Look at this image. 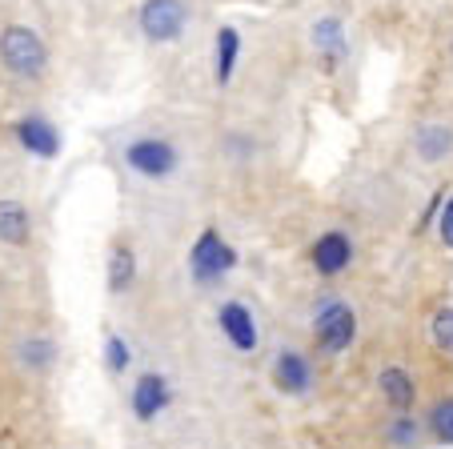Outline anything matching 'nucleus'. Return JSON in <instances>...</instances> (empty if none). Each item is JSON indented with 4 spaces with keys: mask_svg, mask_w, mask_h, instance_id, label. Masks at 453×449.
Here are the masks:
<instances>
[{
    "mask_svg": "<svg viewBox=\"0 0 453 449\" xmlns=\"http://www.w3.org/2000/svg\"><path fill=\"white\" fill-rule=\"evenodd\" d=\"M429 341H434L437 353L453 357V306H441L429 317Z\"/></svg>",
    "mask_w": 453,
    "mask_h": 449,
    "instance_id": "obj_21",
    "label": "nucleus"
},
{
    "mask_svg": "<svg viewBox=\"0 0 453 449\" xmlns=\"http://www.w3.org/2000/svg\"><path fill=\"white\" fill-rule=\"evenodd\" d=\"M357 333H361V321H357V309L345 301V297L329 293L321 297L309 314V337H313V349L321 357H342L357 345Z\"/></svg>",
    "mask_w": 453,
    "mask_h": 449,
    "instance_id": "obj_1",
    "label": "nucleus"
},
{
    "mask_svg": "<svg viewBox=\"0 0 453 449\" xmlns=\"http://www.w3.org/2000/svg\"><path fill=\"white\" fill-rule=\"evenodd\" d=\"M101 357H104V369H109L112 377H125V373L133 369V345H128L120 333H109V337H104Z\"/></svg>",
    "mask_w": 453,
    "mask_h": 449,
    "instance_id": "obj_19",
    "label": "nucleus"
},
{
    "mask_svg": "<svg viewBox=\"0 0 453 449\" xmlns=\"http://www.w3.org/2000/svg\"><path fill=\"white\" fill-rule=\"evenodd\" d=\"M237 60H241V33L233 25L217 28V36H213V81L221 89L233 81V73H237Z\"/></svg>",
    "mask_w": 453,
    "mask_h": 449,
    "instance_id": "obj_17",
    "label": "nucleus"
},
{
    "mask_svg": "<svg viewBox=\"0 0 453 449\" xmlns=\"http://www.w3.org/2000/svg\"><path fill=\"white\" fill-rule=\"evenodd\" d=\"M269 382L281 398H309L317 390V361L297 345H281L269 357Z\"/></svg>",
    "mask_w": 453,
    "mask_h": 449,
    "instance_id": "obj_5",
    "label": "nucleus"
},
{
    "mask_svg": "<svg viewBox=\"0 0 453 449\" xmlns=\"http://www.w3.org/2000/svg\"><path fill=\"white\" fill-rule=\"evenodd\" d=\"M36 237V217L20 197H0V245L28 249Z\"/></svg>",
    "mask_w": 453,
    "mask_h": 449,
    "instance_id": "obj_13",
    "label": "nucleus"
},
{
    "mask_svg": "<svg viewBox=\"0 0 453 449\" xmlns=\"http://www.w3.org/2000/svg\"><path fill=\"white\" fill-rule=\"evenodd\" d=\"M188 20H193V9L185 0H141L137 9V28L149 44H177Z\"/></svg>",
    "mask_w": 453,
    "mask_h": 449,
    "instance_id": "obj_6",
    "label": "nucleus"
},
{
    "mask_svg": "<svg viewBox=\"0 0 453 449\" xmlns=\"http://www.w3.org/2000/svg\"><path fill=\"white\" fill-rule=\"evenodd\" d=\"M169 406H173V382L169 377H165L161 369L137 373V382H133V390H128V414L137 417L141 425H149V422H157Z\"/></svg>",
    "mask_w": 453,
    "mask_h": 449,
    "instance_id": "obj_8",
    "label": "nucleus"
},
{
    "mask_svg": "<svg viewBox=\"0 0 453 449\" xmlns=\"http://www.w3.org/2000/svg\"><path fill=\"white\" fill-rule=\"evenodd\" d=\"M120 165L137 181L165 185V181H173L180 173V144L165 133H141V136H133V141H125Z\"/></svg>",
    "mask_w": 453,
    "mask_h": 449,
    "instance_id": "obj_2",
    "label": "nucleus"
},
{
    "mask_svg": "<svg viewBox=\"0 0 453 449\" xmlns=\"http://www.w3.org/2000/svg\"><path fill=\"white\" fill-rule=\"evenodd\" d=\"M309 261H313L317 277L334 281L342 273H349V265L357 261V245H353V237L345 229H326L313 241V249H309Z\"/></svg>",
    "mask_w": 453,
    "mask_h": 449,
    "instance_id": "obj_9",
    "label": "nucleus"
},
{
    "mask_svg": "<svg viewBox=\"0 0 453 449\" xmlns=\"http://www.w3.org/2000/svg\"><path fill=\"white\" fill-rule=\"evenodd\" d=\"M426 422H418V417L413 414H397L394 422L385 425V441H389V445L394 449H421L426 445Z\"/></svg>",
    "mask_w": 453,
    "mask_h": 449,
    "instance_id": "obj_18",
    "label": "nucleus"
},
{
    "mask_svg": "<svg viewBox=\"0 0 453 449\" xmlns=\"http://www.w3.org/2000/svg\"><path fill=\"white\" fill-rule=\"evenodd\" d=\"M413 157L429 169L445 165L453 157V125L445 120H426V125L413 128Z\"/></svg>",
    "mask_w": 453,
    "mask_h": 449,
    "instance_id": "obj_14",
    "label": "nucleus"
},
{
    "mask_svg": "<svg viewBox=\"0 0 453 449\" xmlns=\"http://www.w3.org/2000/svg\"><path fill=\"white\" fill-rule=\"evenodd\" d=\"M377 393L394 414H410L413 401H418V377L405 365H385L377 373Z\"/></svg>",
    "mask_w": 453,
    "mask_h": 449,
    "instance_id": "obj_15",
    "label": "nucleus"
},
{
    "mask_svg": "<svg viewBox=\"0 0 453 449\" xmlns=\"http://www.w3.org/2000/svg\"><path fill=\"white\" fill-rule=\"evenodd\" d=\"M437 241H441L445 249H453V193L445 197L441 213H437Z\"/></svg>",
    "mask_w": 453,
    "mask_h": 449,
    "instance_id": "obj_22",
    "label": "nucleus"
},
{
    "mask_svg": "<svg viewBox=\"0 0 453 449\" xmlns=\"http://www.w3.org/2000/svg\"><path fill=\"white\" fill-rule=\"evenodd\" d=\"M426 433L434 441H441V445H453V398L434 401V409L426 417Z\"/></svg>",
    "mask_w": 453,
    "mask_h": 449,
    "instance_id": "obj_20",
    "label": "nucleus"
},
{
    "mask_svg": "<svg viewBox=\"0 0 453 449\" xmlns=\"http://www.w3.org/2000/svg\"><path fill=\"white\" fill-rule=\"evenodd\" d=\"M237 265H241V253L229 245V237H225L221 229H213V225L201 229L197 241L188 245V277H193V285L197 289L221 285Z\"/></svg>",
    "mask_w": 453,
    "mask_h": 449,
    "instance_id": "obj_4",
    "label": "nucleus"
},
{
    "mask_svg": "<svg viewBox=\"0 0 453 449\" xmlns=\"http://www.w3.org/2000/svg\"><path fill=\"white\" fill-rule=\"evenodd\" d=\"M17 144L25 149L28 157H36V161H52V157L60 153V128L52 125L49 117H41V112H28V117L17 120Z\"/></svg>",
    "mask_w": 453,
    "mask_h": 449,
    "instance_id": "obj_12",
    "label": "nucleus"
},
{
    "mask_svg": "<svg viewBox=\"0 0 453 449\" xmlns=\"http://www.w3.org/2000/svg\"><path fill=\"white\" fill-rule=\"evenodd\" d=\"M104 281H109V293L120 297L133 289V281H137V253H133V245H125V241H117V245L109 249V261H104Z\"/></svg>",
    "mask_w": 453,
    "mask_h": 449,
    "instance_id": "obj_16",
    "label": "nucleus"
},
{
    "mask_svg": "<svg viewBox=\"0 0 453 449\" xmlns=\"http://www.w3.org/2000/svg\"><path fill=\"white\" fill-rule=\"evenodd\" d=\"M12 361H17V369L28 373V377H44V373L57 369L60 345H57V337H52V333L28 329V333H20V337L12 341Z\"/></svg>",
    "mask_w": 453,
    "mask_h": 449,
    "instance_id": "obj_10",
    "label": "nucleus"
},
{
    "mask_svg": "<svg viewBox=\"0 0 453 449\" xmlns=\"http://www.w3.org/2000/svg\"><path fill=\"white\" fill-rule=\"evenodd\" d=\"M0 65L17 81H41L49 68V44L28 25H4L0 28Z\"/></svg>",
    "mask_w": 453,
    "mask_h": 449,
    "instance_id": "obj_3",
    "label": "nucleus"
},
{
    "mask_svg": "<svg viewBox=\"0 0 453 449\" xmlns=\"http://www.w3.org/2000/svg\"><path fill=\"white\" fill-rule=\"evenodd\" d=\"M217 329L233 345V353H241V357H253L261 349V321L237 297H225L221 306H217Z\"/></svg>",
    "mask_w": 453,
    "mask_h": 449,
    "instance_id": "obj_7",
    "label": "nucleus"
},
{
    "mask_svg": "<svg viewBox=\"0 0 453 449\" xmlns=\"http://www.w3.org/2000/svg\"><path fill=\"white\" fill-rule=\"evenodd\" d=\"M309 44H313L317 60L329 68L349 60V28H345L342 17H317L313 25H309Z\"/></svg>",
    "mask_w": 453,
    "mask_h": 449,
    "instance_id": "obj_11",
    "label": "nucleus"
}]
</instances>
